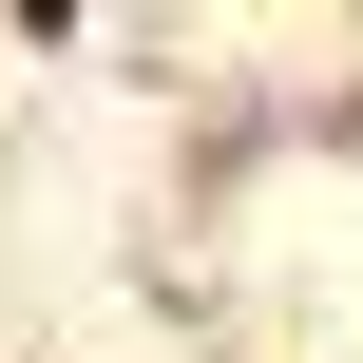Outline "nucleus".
Wrapping results in <instances>:
<instances>
[]
</instances>
